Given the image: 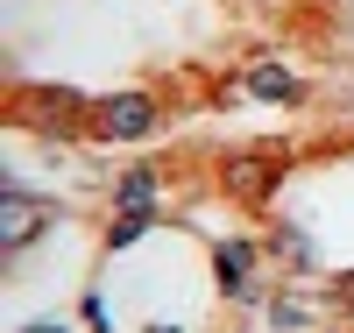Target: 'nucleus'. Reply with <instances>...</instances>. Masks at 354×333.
<instances>
[{"mask_svg":"<svg viewBox=\"0 0 354 333\" xmlns=\"http://www.w3.org/2000/svg\"><path fill=\"white\" fill-rule=\"evenodd\" d=\"M15 120H28V128H78V120H93V100L71 93V85H21Z\"/></svg>","mask_w":354,"mask_h":333,"instance_id":"f257e3e1","label":"nucleus"},{"mask_svg":"<svg viewBox=\"0 0 354 333\" xmlns=\"http://www.w3.org/2000/svg\"><path fill=\"white\" fill-rule=\"evenodd\" d=\"M149 128H156V100L149 93H113V100L93 107V135H106V142H142Z\"/></svg>","mask_w":354,"mask_h":333,"instance_id":"f03ea898","label":"nucleus"},{"mask_svg":"<svg viewBox=\"0 0 354 333\" xmlns=\"http://www.w3.org/2000/svg\"><path fill=\"white\" fill-rule=\"evenodd\" d=\"M277 185H283V149H241V156H227V192L234 199L262 206Z\"/></svg>","mask_w":354,"mask_h":333,"instance_id":"7ed1b4c3","label":"nucleus"},{"mask_svg":"<svg viewBox=\"0 0 354 333\" xmlns=\"http://www.w3.org/2000/svg\"><path fill=\"white\" fill-rule=\"evenodd\" d=\"M57 220V206H43V199H28V192H0V249H28L43 227Z\"/></svg>","mask_w":354,"mask_h":333,"instance_id":"20e7f679","label":"nucleus"},{"mask_svg":"<svg viewBox=\"0 0 354 333\" xmlns=\"http://www.w3.org/2000/svg\"><path fill=\"white\" fill-rule=\"evenodd\" d=\"M248 241H220L213 249V269H220V291H234V298H255V284H248Z\"/></svg>","mask_w":354,"mask_h":333,"instance_id":"39448f33","label":"nucleus"},{"mask_svg":"<svg viewBox=\"0 0 354 333\" xmlns=\"http://www.w3.org/2000/svg\"><path fill=\"white\" fill-rule=\"evenodd\" d=\"M248 93H255V100H283V107H298V100H305V85L290 78L283 64H255V71H248Z\"/></svg>","mask_w":354,"mask_h":333,"instance_id":"423d86ee","label":"nucleus"},{"mask_svg":"<svg viewBox=\"0 0 354 333\" xmlns=\"http://www.w3.org/2000/svg\"><path fill=\"white\" fill-rule=\"evenodd\" d=\"M128 206H156V170H149V163L128 170L121 185H113V213H128Z\"/></svg>","mask_w":354,"mask_h":333,"instance_id":"0eeeda50","label":"nucleus"},{"mask_svg":"<svg viewBox=\"0 0 354 333\" xmlns=\"http://www.w3.org/2000/svg\"><path fill=\"white\" fill-rule=\"evenodd\" d=\"M156 227V206H128V213H113V227H106V249H128V241H142Z\"/></svg>","mask_w":354,"mask_h":333,"instance_id":"6e6552de","label":"nucleus"},{"mask_svg":"<svg viewBox=\"0 0 354 333\" xmlns=\"http://www.w3.org/2000/svg\"><path fill=\"white\" fill-rule=\"evenodd\" d=\"M270 319H277V326H305V305H298V298H277Z\"/></svg>","mask_w":354,"mask_h":333,"instance_id":"1a4fd4ad","label":"nucleus"},{"mask_svg":"<svg viewBox=\"0 0 354 333\" xmlns=\"http://www.w3.org/2000/svg\"><path fill=\"white\" fill-rule=\"evenodd\" d=\"M333 298H340V305H354V269H347V277L333 284Z\"/></svg>","mask_w":354,"mask_h":333,"instance_id":"9d476101","label":"nucleus"},{"mask_svg":"<svg viewBox=\"0 0 354 333\" xmlns=\"http://www.w3.org/2000/svg\"><path fill=\"white\" fill-rule=\"evenodd\" d=\"M28 333H71V326L64 319H43V326H28Z\"/></svg>","mask_w":354,"mask_h":333,"instance_id":"9b49d317","label":"nucleus"},{"mask_svg":"<svg viewBox=\"0 0 354 333\" xmlns=\"http://www.w3.org/2000/svg\"><path fill=\"white\" fill-rule=\"evenodd\" d=\"M149 333H185V326H149Z\"/></svg>","mask_w":354,"mask_h":333,"instance_id":"f8f14e48","label":"nucleus"}]
</instances>
